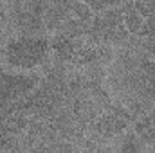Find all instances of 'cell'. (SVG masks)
<instances>
[{"instance_id":"6da1fadb","label":"cell","mask_w":155,"mask_h":153,"mask_svg":"<svg viewBox=\"0 0 155 153\" xmlns=\"http://www.w3.org/2000/svg\"><path fill=\"white\" fill-rule=\"evenodd\" d=\"M51 41L38 34H24L13 38L4 49L7 65L18 72H31L47 61Z\"/></svg>"},{"instance_id":"7a4b0ae2","label":"cell","mask_w":155,"mask_h":153,"mask_svg":"<svg viewBox=\"0 0 155 153\" xmlns=\"http://www.w3.org/2000/svg\"><path fill=\"white\" fill-rule=\"evenodd\" d=\"M137 142H135V139L132 137L130 141H126V144L123 146V153H139V150H137V146H135Z\"/></svg>"}]
</instances>
